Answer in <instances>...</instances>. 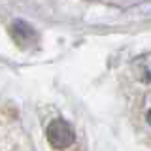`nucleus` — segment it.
I'll use <instances>...</instances> for the list:
<instances>
[{"label":"nucleus","mask_w":151,"mask_h":151,"mask_svg":"<svg viewBox=\"0 0 151 151\" xmlns=\"http://www.w3.org/2000/svg\"><path fill=\"white\" fill-rule=\"evenodd\" d=\"M45 134H47L49 145L53 149H59V151L68 149L76 142V132L72 129V125L64 119H53L49 123V127H47Z\"/></svg>","instance_id":"1"},{"label":"nucleus","mask_w":151,"mask_h":151,"mask_svg":"<svg viewBox=\"0 0 151 151\" xmlns=\"http://www.w3.org/2000/svg\"><path fill=\"white\" fill-rule=\"evenodd\" d=\"M12 38L15 44L23 49L27 47H34L38 44V32L28 25L27 21H13L12 25Z\"/></svg>","instance_id":"2"},{"label":"nucleus","mask_w":151,"mask_h":151,"mask_svg":"<svg viewBox=\"0 0 151 151\" xmlns=\"http://www.w3.org/2000/svg\"><path fill=\"white\" fill-rule=\"evenodd\" d=\"M147 123H149V125H151V110L147 111Z\"/></svg>","instance_id":"3"}]
</instances>
